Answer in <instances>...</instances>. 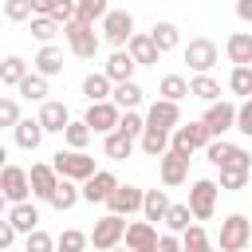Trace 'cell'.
I'll return each mask as SVG.
<instances>
[{
    "instance_id": "cell-1",
    "label": "cell",
    "mask_w": 252,
    "mask_h": 252,
    "mask_svg": "<svg viewBox=\"0 0 252 252\" xmlns=\"http://www.w3.org/2000/svg\"><path fill=\"white\" fill-rule=\"evenodd\" d=\"M205 158H209L217 169H252V154H248L244 146L224 142V138H213V142L205 146Z\"/></svg>"
},
{
    "instance_id": "cell-2",
    "label": "cell",
    "mask_w": 252,
    "mask_h": 252,
    "mask_svg": "<svg viewBox=\"0 0 252 252\" xmlns=\"http://www.w3.org/2000/svg\"><path fill=\"white\" fill-rule=\"evenodd\" d=\"M63 35H67V47H71L75 59H94V55H98L94 24H87V20H71V24H63Z\"/></svg>"
},
{
    "instance_id": "cell-3",
    "label": "cell",
    "mask_w": 252,
    "mask_h": 252,
    "mask_svg": "<svg viewBox=\"0 0 252 252\" xmlns=\"http://www.w3.org/2000/svg\"><path fill=\"white\" fill-rule=\"evenodd\" d=\"M213 142V130L205 126V122H185V126H177L173 134H169V150H177V154H185V158H193L197 150H205Z\"/></svg>"
},
{
    "instance_id": "cell-4",
    "label": "cell",
    "mask_w": 252,
    "mask_h": 252,
    "mask_svg": "<svg viewBox=\"0 0 252 252\" xmlns=\"http://www.w3.org/2000/svg\"><path fill=\"white\" fill-rule=\"evenodd\" d=\"M51 165L59 169V177H71V181H87L91 173H98L94 169V158L91 154H83V150H59V154H51Z\"/></svg>"
},
{
    "instance_id": "cell-5",
    "label": "cell",
    "mask_w": 252,
    "mask_h": 252,
    "mask_svg": "<svg viewBox=\"0 0 252 252\" xmlns=\"http://www.w3.org/2000/svg\"><path fill=\"white\" fill-rule=\"evenodd\" d=\"M122 240H126V220H122L118 213H106V217L94 220V228H91V244H94L98 252H110V248H118Z\"/></svg>"
},
{
    "instance_id": "cell-6",
    "label": "cell",
    "mask_w": 252,
    "mask_h": 252,
    "mask_svg": "<svg viewBox=\"0 0 252 252\" xmlns=\"http://www.w3.org/2000/svg\"><path fill=\"white\" fill-rule=\"evenodd\" d=\"M248 240H252V217L232 213V217L220 220V248H224V252H244Z\"/></svg>"
},
{
    "instance_id": "cell-7",
    "label": "cell",
    "mask_w": 252,
    "mask_h": 252,
    "mask_svg": "<svg viewBox=\"0 0 252 252\" xmlns=\"http://www.w3.org/2000/svg\"><path fill=\"white\" fill-rule=\"evenodd\" d=\"M181 55H185V63H189V71H193V75H209V71L217 67V55H220V51H217V43H213V39L197 35V39H189V47H185Z\"/></svg>"
},
{
    "instance_id": "cell-8",
    "label": "cell",
    "mask_w": 252,
    "mask_h": 252,
    "mask_svg": "<svg viewBox=\"0 0 252 252\" xmlns=\"http://www.w3.org/2000/svg\"><path fill=\"white\" fill-rule=\"evenodd\" d=\"M118 122H122V106L114 98H102V102L87 106V126L94 134H110V130H118Z\"/></svg>"
},
{
    "instance_id": "cell-9",
    "label": "cell",
    "mask_w": 252,
    "mask_h": 252,
    "mask_svg": "<svg viewBox=\"0 0 252 252\" xmlns=\"http://www.w3.org/2000/svg\"><path fill=\"white\" fill-rule=\"evenodd\" d=\"M0 193H4L8 205L28 201V193H32V173L20 169V165H4V173H0Z\"/></svg>"
},
{
    "instance_id": "cell-10",
    "label": "cell",
    "mask_w": 252,
    "mask_h": 252,
    "mask_svg": "<svg viewBox=\"0 0 252 252\" xmlns=\"http://www.w3.org/2000/svg\"><path fill=\"white\" fill-rule=\"evenodd\" d=\"M217 193H220L217 181H209V177L193 181V189H189V209H193L197 220H209V217L217 213Z\"/></svg>"
},
{
    "instance_id": "cell-11",
    "label": "cell",
    "mask_w": 252,
    "mask_h": 252,
    "mask_svg": "<svg viewBox=\"0 0 252 252\" xmlns=\"http://www.w3.org/2000/svg\"><path fill=\"white\" fill-rule=\"evenodd\" d=\"M201 122L213 130V138H224L228 130H236V102H224V98L209 102V110H205Z\"/></svg>"
},
{
    "instance_id": "cell-12",
    "label": "cell",
    "mask_w": 252,
    "mask_h": 252,
    "mask_svg": "<svg viewBox=\"0 0 252 252\" xmlns=\"http://www.w3.org/2000/svg\"><path fill=\"white\" fill-rule=\"evenodd\" d=\"M130 35H134V16L122 8H110V16L102 20V39L122 47V43H130Z\"/></svg>"
},
{
    "instance_id": "cell-13",
    "label": "cell",
    "mask_w": 252,
    "mask_h": 252,
    "mask_svg": "<svg viewBox=\"0 0 252 252\" xmlns=\"http://www.w3.org/2000/svg\"><path fill=\"white\" fill-rule=\"evenodd\" d=\"M146 126H150V130H169V134H173V130L181 126V106L169 102V98H158V102L146 110Z\"/></svg>"
},
{
    "instance_id": "cell-14",
    "label": "cell",
    "mask_w": 252,
    "mask_h": 252,
    "mask_svg": "<svg viewBox=\"0 0 252 252\" xmlns=\"http://www.w3.org/2000/svg\"><path fill=\"white\" fill-rule=\"evenodd\" d=\"M114 189H118V177H114L110 169H98V173H91V177L83 181V201H91V205H106Z\"/></svg>"
},
{
    "instance_id": "cell-15",
    "label": "cell",
    "mask_w": 252,
    "mask_h": 252,
    "mask_svg": "<svg viewBox=\"0 0 252 252\" xmlns=\"http://www.w3.org/2000/svg\"><path fill=\"white\" fill-rule=\"evenodd\" d=\"M142 205H146V189H138V185H118V189L110 193V201H106V209L118 213V217H130V213H138Z\"/></svg>"
},
{
    "instance_id": "cell-16",
    "label": "cell",
    "mask_w": 252,
    "mask_h": 252,
    "mask_svg": "<svg viewBox=\"0 0 252 252\" xmlns=\"http://www.w3.org/2000/svg\"><path fill=\"white\" fill-rule=\"evenodd\" d=\"M126 51L134 55V63H138V67H154V63L161 59V47L154 43V35H150V32H146V35H142V32H134V35H130V43H126Z\"/></svg>"
},
{
    "instance_id": "cell-17",
    "label": "cell",
    "mask_w": 252,
    "mask_h": 252,
    "mask_svg": "<svg viewBox=\"0 0 252 252\" xmlns=\"http://www.w3.org/2000/svg\"><path fill=\"white\" fill-rule=\"evenodd\" d=\"M28 173H32V193H35L39 201H51V193H55V185H59V169H55L51 161H39V165H32Z\"/></svg>"
},
{
    "instance_id": "cell-18",
    "label": "cell",
    "mask_w": 252,
    "mask_h": 252,
    "mask_svg": "<svg viewBox=\"0 0 252 252\" xmlns=\"http://www.w3.org/2000/svg\"><path fill=\"white\" fill-rule=\"evenodd\" d=\"M224 55L232 67H252V32H232L224 39Z\"/></svg>"
},
{
    "instance_id": "cell-19",
    "label": "cell",
    "mask_w": 252,
    "mask_h": 252,
    "mask_svg": "<svg viewBox=\"0 0 252 252\" xmlns=\"http://www.w3.org/2000/svg\"><path fill=\"white\" fill-rule=\"evenodd\" d=\"M39 122H43L47 134H63V130L71 126V110H67L63 102H51V98H47V102L39 106Z\"/></svg>"
},
{
    "instance_id": "cell-20",
    "label": "cell",
    "mask_w": 252,
    "mask_h": 252,
    "mask_svg": "<svg viewBox=\"0 0 252 252\" xmlns=\"http://www.w3.org/2000/svg\"><path fill=\"white\" fill-rule=\"evenodd\" d=\"M158 161H161V181H165V185H181V181L189 177V158H185V154L169 150V154H161Z\"/></svg>"
},
{
    "instance_id": "cell-21",
    "label": "cell",
    "mask_w": 252,
    "mask_h": 252,
    "mask_svg": "<svg viewBox=\"0 0 252 252\" xmlns=\"http://www.w3.org/2000/svg\"><path fill=\"white\" fill-rule=\"evenodd\" d=\"M83 201V185L79 181H71V177H59V185H55V193H51V209H59V213H67V209H75Z\"/></svg>"
},
{
    "instance_id": "cell-22",
    "label": "cell",
    "mask_w": 252,
    "mask_h": 252,
    "mask_svg": "<svg viewBox=\"0 0 252 252\" xmlns=\"http://www.w3.org/2000/svg\"><path fill=\"white\" fill-rule=\"evenodd\" d=\"M122 244L134 248V252L154 248V244H158V228H154V220H134V224H126V240H122Z\"/></svg>"
},
{
    "instance_id": "cell-23",
    "label": "cell",
    "mask_w": 252,
    "mask_h": 252,
    "mask_svg": "<svg viewBox=\"0 0 252 252\" xmlns=\"http://www.w3.org/2000/svg\"><path fill=\"white\" fill-rule=\"evenodd\" d=\"M12 134H16V146H20V150H35V146L43 142L47 130H43L39 118H20V122L12 126Z\"/></svg>"
},
{
    "instance_id": "cell-24",
    "label": "cell",
    "mask_w": 252,
    "mask_h": 252,
    "mask_svg": "<svg viewBox=\"0 0 252 252\" xmlns=\"http://www.w3.org/2000/svg\"><path fill=\"white\" fill-rule=\"evenodd\" d=\"M110 94H114V79H110L106 71H94V75L83 79V98H87V102H102V98H110Z\"/></svg>"
},
{
    "instance_id": "cell-25",
    "label": "cell",
    "mask_w": 252,
    "mask_h": 252,
    "mask_svg": "<svg viewBox=\"0 0 252 252\" xmlns=\"http://www.w3.org/2000/svg\"><path fill=\"white\" fill-rule=\"evenodd\" d=\"M102 71H106V75H110L114 83H126V79H134L138 63H134V55H130V51H122V47H118V51H114V55L106 59V67H102Z\"/></svg>"
},
{
    "instance_id": "cell-26",
    "label": "cell",
    "mask_w": 252,
    "mask_h": 252,
    "mask_svg": "<svg viewBox=\"0 0 252 252\" xmlns=\"http://www.w3.org/2000/svg\"><path fill=\"white\" fill-rule=\"evenodd\" d=\"M32 63H35V71H39V75H47V79H51V75H59V71H63V51H59L55 43H43V47H39V55H35Z\"/></svg>"
},
{
    "instance_id": "cell-27",
    "label": "cell",
    "mask_w": 252,
    "mask_h": 252,
    "mask_svg": "<svg viewBox=\"0 0 252 252\" xmlns=\"http://www.w3.org/2000/svg\"><path fill=\"white\" fill-rule=\"evenodd\" d=\"M102 154H106V158H114V161H126V158L134 154V138H130V134H122V130H110V134H106V142H102Z\"/></svg>"
},
{
    "instance_id": "cell-28",
    "label": "cell",
    "mask_w": 252,
    "mask_h": 252,
    "mask_svg": "<svg viewBox=\"0 0 252 252\" xmlns=\"http://www.w3.org/2000/svg\"><path fill=\"white\" fill-rule=\"evenodd\" d=\"M8 220H12L20 232H32V228H39V209H35L32 201H20V205L8 209Z\"/></svg>"
},
{
    "instance_id": "cell-29",
    "label": "cell",
    "mask_w": 252,
    "mask_h": 252,
    "mask_svg": "<svg viewBox=\"0 0 252 252\" xmlns=\"http://www.w3.org/2000/svg\"><path fill=\"white\" fill-rule=\"evenodd\" d=\"M138 146H142L146 158H161V154H169V130H150L146 126V134L138 138Z\"/></svg>"
},
{
    "instance_id": "cell-30",
    "label": "cell",
    "mask_w": 252,
    "mask_h": 252,
    "mask_svg": "<svg viewBox=\"0 0 252 252\" xmlns=\"http://www.w3.org/2000/svg\"><path fill=\"white\" fill-rule=\"evenodd\" d=\"M122 110H138L142 106V87L134 83V79H126V83H114V94H110Z\"/></svg>"
},
{
    "instance_id": "cell-31",
    "label": "cell",
    "mask_w": 252,
    "mask_h": 252,
    "mask_svg": "<svg viewBox=\"0 0 252 252\" xmlns=\"http://www.w3.org/2000/svg\"><path fill=\"white\" fill-rule=\"evenodd\" d=\"M24 79H28V63H24L20 55H8V59L0 63V83H4V87H20Z\"/></svg>"
},
{
    "instance_id": "cell-32",
    "label": "cell",
    "mask_w": 252,
    "mask_h": 252,
    "mask_svg": "<svg viewBox=\"0 0 252 252\" xmlns=\"http://www.w3.org/2000/svg\"><path fill=\"white\" fill-rule=\"evenodd\" d=\"M189 91H193V98H201V102H217V98H220V83H217L213 75H193V79H189Z\"/></svg>"
},
{
    "instance_id": "cell-33",
    "label": "cell",
    "mask_w": 252,
    "mask_h": 252,
    "mask_svg": "<svg viewBox=\"0 0 252 252\" xmlns=\"http://www.w3.org/2000/svg\"><path fill=\"white\" fill-rule=\"evenodd\" d=\"M142 213H146V220H165V213H169V197H165V189H146V205H142Z\"/></svg>"
},
{
    "instance_id": "cell-34",
    "label": "cell",
    "mask_w": 252,
    "mask_h": 252,
    "mask_svg": "<svg viewBox=\"0 0 252 252\" xmlns=\"http://www.w3.org/2000/svg\"><path fill=\"white\" fill-rule=\"evenodd\" d=\"M59 32H63V24H59L55 16H32V35H35L39 43H55Z\"/></svg>"
},
{
    "instance_id": "cell-35",
    "label": "cell",
    "mask_w": 252,
    "mask_h": 252,
    "mask_svg": "<svg viewBox=\"0 0 252 252\" xmlns=\"http://www.w3.org/2000/svg\"><path fill=\"white\" fill-rule=\"evenodd\" d=\"M16 91H20L28 102H47V75H39V71H35V75H28Z\"/></svg>"
},
{
    "instance_id": "cell-36",
    "label": "cell",
    "mask_w": 252,
    "mask_h": 252,
    "mask_svg": "<svg viewBox=\"0 0 252 252\" xmlns=\"http://www.w3.org/2000/svg\"><path fill=\"white\" fill-rule=\"evenodd\" d=\"M158 94H161V98H169V102H181V98H185V94H193V91H189V79H185V75H165V79H161V87H158Z\"/></svg>"
},
{
    "instance_id": "cell-37",
    "label": "cell",
    "mask_w": 252,
    "mask_h": 252,
    "mask_svg": "<svg viewBox=\"0 0 252 252\" xmlns=\"http://www.w3.org/2000/svg\"><path fill=\"white\" fill-rule=\"evenodd\" d=\"M91 244V232H79V228H63L55 236V252H83Z\"/></svg>"
},
{
    "instance_id": "cell-38",
    "label": "cell",
    "mask_w": 252,
    "mask_h": 252,
    "mask_svg": "<svg viewBox=\"0 0 252 252\" xmlns=\"http://www.w3.org/2000/svg\"><path fill=\"white\" fill-rule=\"evenodd\" d=\"M150 35H154V43H158L161 51H173L177 39H181V35H177V24H169V20H158V24L150 28Z\"/></svg>"
},
{
    "instance_id": "cell-39",
    "label": "cell",
    "mask_w": 252,
    "mask_h": 252,
    "mask_svg": "<svg viewBox=\"0 0 252 252\" xmlns=\"http://www.w3.org/2000/svg\"><path fill=\"white\" fill-rule=\"evenodd\" d=\"M189 220H197L189 205H169V213H165V228H169V232H185Z\"/></svg>"
},
{
    "instance_id": "cell-40",
    "label": "cell",
    "mask_w": 252,
    "mask_h": 252,
    "mask_svg": "<svg viewBox=\"0 0 252 252\" xmlns=\"http://www.w3.org/2000/svg\"><path fill=\"white\" fill-rule=\"evenodd\" d=\"M228 91L252 98V67H232V75H228Z\"/></svg>"
},
{
    "instance_id": "cell-41",
    "label": "cell",
    "mask_w": 252,
    "mask_h": 252,
    "mask_svg": "<svg viewBox=\"0 0 252 252\" xmlns=\"http://www.w3.org/2000/svg\"><path fill=\"white\" fill-rule=\"evenodd\" d=\"M24 252H55V236H47L43 228L24 232Z\"/></svg>"
},
{
    "instance_id": "cell-42",
    "label": "cell",
    "mask_w": 252,
    "mask_h": 252,
    "mask_svg": "<svg viewBox=\"0 0 252 252\" xmlns=\"http://www.w3.org/2000/svg\"><path fill=\"white\" fill-rule=\"evenodd\" d=\"M110 16V0H79V20L94 24V20H106Z\"/></svg>"
},
{
    "instance_id": "cell-43",
    "label": "cell",
    "mask_w": 252,
    "mask_h": 252,
    "mask_svg": "<svg viewBox=\"0 0 252 252\" xmlns=\"http://www.w3.org/2000/svg\"><path fill=\"white\" fill-rule=\"evenodd\" d=\"M91 134H94V130L87 126V118H83V122H71V126L63 130V138H67V146H71V150H83V146L91 142Z\"/></svg>"
},
{
    "instance_id": "cell-44",
    "label": "cell",
    "mask_w": 252,
    "mask_h": 252,
    "mask_svg": "<svg viewBox=\"0 0 252 252\" xmlns=\"http://www.w3.org/2000/svg\"><path fill=\"white\" fill-rule=\"evenodd\" d=\"M4 16L12 24H24V20L35 16V8H32V0H4Z\"/></svg>"
},
{
    "instance_id": "cell-45",
    "label": "cell",
    "mask_w": 252,
    "mask_h": 252,
    "mask_svg": "<svg viewBox=\"0 0 252 252\" xmlns=\"http://www.w3.org/2000/svg\"><path fill=\"white\" fill-rule=\"evenodd\" d=\"M181 244H185V252H205V248H209V236H205L201 224H189V228L181 232Z\"/></svg>"
},
{
    "instance_id": "cell-46",
    "label": "cell",
    "mask_w": 252,
    "mask_h": 252,
    "mask_svg": "<svg viewBox=\"0 0 252 252\" xmlns=\"http://www.w3.org/2000/svg\"><path fill=\"white\" fill-rule=\"evenodd\" d=\"M118 130H122V134H130V138H142V134H146V118H142L138 110H122Z\"/></svg>"
},
{
    "instance_id": "cell-47",
    "label": "cell",
    "mask_w": 252,
    "mask_h": 252,
    "mask_svg": "<svg viewBox=\"0 0 252 252\" xmlns=\"http://www.w3.org/2000/svg\"><path fill=\"white\" fill-rule=\"evenodd\" d=\"M248 177H252V169H220V189L236 193V189L248 185Z\"/></svg>"
},
{
    "instance_id": "cell-48",
    "label": "cell",
    "mask_w": 252,
    "mask_h": 252,
    "mask_svg": "<svg viewBox=\"0 0 252 252\" xmlns=\"http://www.w3.org/2000/svg\"><path fill=\"white\" fill-rule=\"evenodd\" d=\"M59 24H71V20H79V0H55V12H51Z\"/></svg>"
},
{
    "instance_id": "cell-49",
    "label": "cell",
    "mask_w": 252,
    "mask_h": 252,
    "mask_svg": "<svg viewBox=\"0 0 252 252\" xmlns=\"http://www.w3.org/2000/svg\"><path fill=\"white\" fill-rule=\"evenodd\" d=\"M236 130H240L244 138H252V98H244V102L236 106Z\"/></svg>"
},
{
    "instance_id": "cell-50",
    "label": "cell",
    "mask_w": 252,
    "mask_h": 252,
    "mask_svg": "<svg viewBox=\"0 0 252 252\" xmlns=\"http://www.w3.org/2000/svg\"><path fill=\"white\" fill-rule=\"evenodd\" d=\"M20 122V106L16 98H0V126H16Z\"/></svg>"
},
{
    "instance_id": "cell-51",
    "label": "cell",
    "mask_w": 252,
    "mask_h": 252,
    "mask_svg": "<svg viewBox=\"0 0 252 252\" xmlns=\"http://www.w3.org/2000/svg\"><path fill=\"white\" fill-rule=\"evenodd\" d=\"M16 236H20V228H16L12 220H0V248H12Z\"/></svg>"
},
{
    "instance_id": "cell-52",
    "label": "cell",
    "mask_w": 252,
    "mask_h": 252,
    "mask_svg": "<svg viewBox=\"0 0 252 252\" xmlns=\"http://www.w3.org/2000/svg\"><path fill=\"white\" fill-rule=\"evenodd\" d=\"M158 252H185V244L177 240V232H165V236H158Z\"/></svg>"
},
{
    "instance_id": "cell-53",
    "label": "cell",
    "mask_w": 252,
    "mask_h": 252,
    "mask_svg": "<svg viewBox=\"0 0 252 252\" xmlns=\"http://www.w3.org/2000/svg\"><path fill=\"white\" fill-rule=\"evenodd\" d=\"M32 8H35V16H51L55 12V0H32Z\"/></svg>"
},
{
    "instance_id": "cell-54",
    "label": "cell",
    "mask_w": 252,
    "mask_h": 252,
    "mask_svg": "<svg viewBox=\"0 0 252 252\" xmlns=\"http://www.w3.org/2000/svg\"><path fill=\"white\" fill-rule=\"evenodd\" d=\"M236 16H240L244 24H252V0H236Z\"/></svg>"
},
{
    "instance_id": "cell-55",
    "label": "cell",
    "mask_w": 252,
    "mask_h": 252,
    "mask_svg": "<svg viewBox=\"0 0 252 252\" xmlns=\"http://www.w3.org/2000/svg\"><path fill=\"white\" fill-rule=\"evenodd\" d=\"M110 252H134V248H126V244H118V248H110Z\"/></svg>"
},
{
    "instance_id": "cell-56",
    "label": "cell",
    "mask_w": 252,
    "mask_h": 252,
    "mask_svg": "<svg viewBox=\"0 0 252 252\" xmlns=\"http://www.w3.org/2000/svg\"><path fill=\"white\" fill-rule=\"evenodd\" d=\"M205 252H224V248H213V244H209V248H205Z\"/></svg>"
},
{
    "instance_id": "cell-57",
    "label": "cell",
    "mask_w": 252,
    "mask_h": 252,
    "mask_svg": "<svg viewBox=\"0 0 252 252\" xmlns=\"http://www.w3.org/2000/svg\"><path fill=\"white\" fill-rule=\"evenodd\" d=\"M142 252H158V244H154V248H142Z\"/></svg>"
}]
</instances>
